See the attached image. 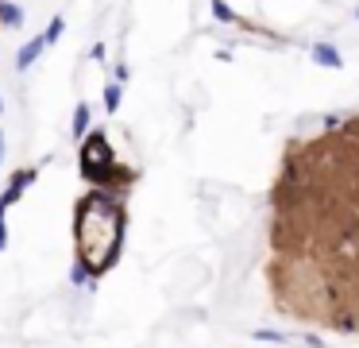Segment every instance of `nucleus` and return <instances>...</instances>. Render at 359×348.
<instances>
[{"label":"nucleus","mask_w":359,"mask_h":348,"mask_svg":"<svg viewBox=\"0 0 359 348\" xmlns=\"http://www.w3.org/2000/svg\"><path fill=\"white\" fill-rule=\"evenodd\" d=\"M124 224L128 213L116 190L93 186L78 201V255L89 275H104L116 263L120 247H124Z\"/></svg>","instance_id":"f257e3e1"},{"label":"nucleus","mask_w":359,"mask_h":348,"mask_svg":"<svg viewBox=\"0 0 359 348\" xmlns=\"http://www.w3.org/2000/svg\"><path fill=\"white\" fill-rule=\"evenodd\" d=\"M81 174H86L93 186H104V190L132 182V170H120V162L112 159L109 136H104L101 128H97V131H89V136H86V143H81Z\"/></svg>","instance_id":"f03ea898"},{"label":"nucleus","mask_w":359,"mask_h":348,"mask_svg":"<svg viewBox=\"0 0 359 348\" xmlns=\"http://www.w3.org/2000/svg\"><path fill=\"white\" fill-rule=\"evenodd\" d=\"M320 325H328V329H336V333H351V337H355V333H359V306L344 302V306L328 309Z\"/></svg>","instance_id":"7ed1b4c3"},{"label":"nucleus","mask_w":359,"mask_h":348,"mask_svg":"<svg viewBox=\"0 0 359 348\" xmlns=\"http://www.w3.org/2000/svg\"><path fill=\"white\" fill-rule=\"evenodd\" d=\"M309 54H313V62H317V66H328V70H344V54L336 51L332 43H313V46H309Z\"/></svg>","instance_id":"20e7f679"},{"label":"nucleus","mask_w":359,"mask_h":348,"mask_svg":"<svg viewBox=\"0 0 359 348\" xmlns=\"http://www.w3.org/2000/svg\"><path fill=\"white\" fill-rule=\"evenodd\" d=\"M43 51H47V39H43V35H35L32 43H24V46H20V54H16V70H32L35 62H39Z\"/></svg>","instance_id":"39448f33"},{"label":"nucleus","mask_w":359,"mask_h":348,"mask_svg":"<svg viewBox=\"0 0 359 348\" xmlns=\"http://www.w3.org/2000/svg\"><path fill=\"white\" fill-rule=\"evenodd\" d=\"M27 182H35V167H27V170H20V174H12V182H8V190H4V198H0V205H12V201H20V193H24Z\"/></svg>","instance_id":"423d86ee"},{"label":"nucleus","mask_w":359,"mask_h":348,"mask_svg":"<svg viewBox=\"0 0 359 348\" xmlns=\"http://www.w3.org/2000/svg\"><path fill=\"white\" fill-rule=\"evenodd\" d=\"M0 27H24V8L16 0H0Z\"/></svg>","instance_id":"0eeeda50"},{"label":"nucleus","mask_w":359,"mask_h":348,"mask_svg":"<svg viewBox=\"0 0 359 348\" xmlns=\"http://www.w3.org/2000/svg\"><path fill=\"white\" fill-rule=\"evenodd\" d=\"M251 337L263 340V344H294V333H282V329H251Z\"/></svg>","instance_id":"6e6552de"},{"label":"nucleus","mask_w":359,"mask_h":348,"mask_svg":"<svg viewBox=\"0 0 359 348\" xmlns=\"http://www.w3.org/2000/svg\"><path fill=\"white\" fill-rule=\"evenodd\" d=\"M70 128H74V139H86L89 136V105H86V101L74 108V124H70Z\"/></svg>","instance_id":"1a4fd4ad"},{"label":"nucleus","mask_w":359,"mask_h":348,"mask_svg":"<svg viewBox=\"0 0 359 348\" xmlns=\"http://www.w3.org/2000/svg\"><path fill=\"white\" fill-rule=\"evenodd\" d=\"M209 8H212V20H217V23H236V20H240L228 0H209Z\"/></svg>","instance_id":"9d476101"},{"label":"nucleus","mask_w":359,"mask_h":348,"mask_svg":"<svg viewBox=\"0 0 359 348\" xmlns=\"http://www.w3.org/2000/svg\"><path fill=\"white\" fill-rule=\"evenodd\" d=\"M62 31H66V20H62V15H55V20L47 23V31H43V39H47V46H55L58 39H62Z\"/></svg>","instance_id":"9b49d317"},{"label":"nucleus","mask_w":359,"mask_h":348,"mask_svg":"<svg viewBox=\"0 0 359 348\" xmlns=\"http://www.w3.org/2000/svg\"><path fill=\"white\" fill-rule=\"evenodd\" d=\"M104 108H109V112H120V82L104 85Z\"/></svg>","instance_id":"f8f14e48"},{"label":"nucleus","mask_w":359,"mask_h":348,"mask_svg":"<svg viewBox=\"0 0 359 348\" xmlns=\"http://www.w3.org/2000/svg\"><path fill=\"white\" fill-rule=\"evenodd\" d=\"M294 344H309V348H328L317 333H294Z\"/></svg>","instance_id":"ddd939ff"},{"label":"nucleus","mask_w":359,"mask_h":348,"mask_svg":"<svg viewBox=\"0 0 359 348\" xmlns=\"http://www.w3.org/2000/svg\"><path fill=\"white\" fill-rule=\"evenodd\" d=\"M112 77H116V82H120V85H124V82H128V66H124V62H120V66H116V74H112Z\"/></svg>","instance_id":"4468645a"},{"label":"nucleus","mask_w":359,"mask_h":348,"mask_svg":"<svg viewBox=\"0 0 359 348\" xmlns=\"http://www.w3.org/2000/svg\"><path fill=\"white\" fill-rule=\"evenodd\" d=\"M4 151H8V143H4V131H0V167H4Z\"/></svg>","instance_id":"2eb2a0df"},{"label":"nucleus","mask_w":359,"mask_h":348,"mask_svg":"<svg viewBox=\"0 0 359 348\" xmlns=\"http://www.w3.org/2000/svg\"><path fill=\"white\" fill-rule=\"evenodd\" d=\"M0 108H4V97H0Z\"/></svg>","instance_id":"dca6fc26"},{"label":"nucleus","mask_w":359,"mask_h":348,"mask_svg":"<svg viewBox=\"0 0 359 348\" xmlns=\"http://www.w3.org/2000/svg\"><path fill=\"white\" fill-rule=\"evenodd\" d=\"M355 20H359V8H355Z\"/></svg>","instance_id":"f3484780"}]
</instances>
